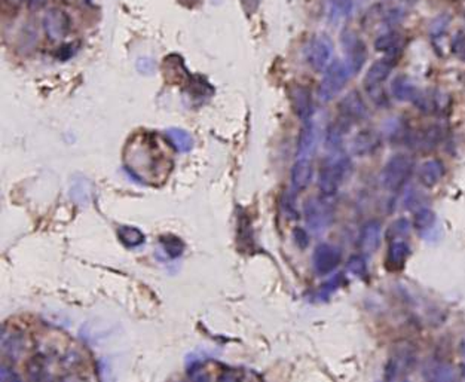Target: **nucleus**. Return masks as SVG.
I'll return each instance as SVG.
<instances>
[{
  "instance_id": "f257e3e1",
  "label": "nucleus",
  "mask_w": 465,
  "mask_h": 382,
  "mask_svg": "<svg viewBox=\"0 0 465 382\" xmlns=\"http://www.w3.org/2000/svg\"><path fill=\"white\" fill-rule=\"evenodd\" d=\"M3 368L15 379H95L91 354L73 337L30 317L12 318L2 333Z\"/></svg>"
},
{
  "instance_id": "f03ea898",
  "label": "nucleus",
  "mask_w": 465,
  "mask_h": 382,
  "mask_svg": "<svg viewBox=\"0 0 465 382\" xmlns=\"http://www.w3.org/2000/svg\"><path fill=\"white\" fill-rule=\"evenodd\" d=\"M123 165L139 182L159 188L173 171L171 141L155 132H139L123 149Z\"/></svg>"
},
{
  "instance_id": "7ed1b4c3",
  "label": "nucleus",
  "mask_w": 465,
  "mask_h": 382,
  "mask_svg": "<svg viewBox=\"0 0 465 382\" xmlns=\"http://www.w3.org/2000/svg\"><path fill=\"white\" fill-rule=\"evenodd\" d=\"M415 161L406 154H397L388 159L381 174L382 186L390 192H398L414 173Z\"/></svg>"
},
{
  "instance_id": "20e7f679",
  "label": "nucleus",
  "mask_w": 465,
  "mask_h": 382,
  "mask_svg": "<svg viewBox=\"0 0 465 382\" xmlns=\"http://www.w3.org/2000/svg\"><path fill=\"white\" fill-rule=\"evenodd\" d=\"M350 73H351L350 67H348V64L342 63V61H333L332 64H329L323 76V81H321L320 85L318 91L320 99L323 102L333 100L346 85L348 79H350Z\"/></svg>"
},
{
  "instance_id": "39448f33",
  "label": "nucleus",
  "mask_w": 465,
  "mask_h": 382,
  "mask_svg": "<svg viewBox=\"0 0 465 382\" xmlns=\"http://www.w3.org/2000/svg\"><path fill=\"white\" fill-rule=\"evenodd\" d=\"M351 163L346 156L333 159L329 161L326 165H323L320 171V189L327 197L336 193L339 186L345 180L346 174L350 173Z\"/></svg>"
},
{
  "instance_id": "423d86ee",
  "label": "nucleus",
  "mask_w": 465,
  "mask_h": 382,
  "mask_svg": "<svg viewBox=\"0 0 465 382\" xmlns=\"http://www.w3.org/2000/svg\"><path fill=\"white\" fill-rule=\"evenodd\" d=\"M415 361H416L415 351L410 348V346H400L388 360L385 378L390 381H398L406 378L410 370L414 369Z\"/></svg>"
},
{
  "instance_id": "0eeeda50",
  "label": "nucleus",
  "mask_w": 465,
  "mask_h": 382,
  "mask_svg": "<svg viewBox=\"0 0 465 382\" xmlns=\"http://www.w3.org/2000/svg\"><path fill=\"white\" fill-rule=\"evenodd\" d=\"M342 42L348 56L346 63L348 67H350L353 73L360 72L366 63V58H368V48H366V43L357 36L354 32L350 30H346L342 34Z\"/></svg>"
},
{
  "instance_id": "6e6552de",
  "label": "nucleus",
  "mask_w": 465,
  "mask_h": 382,
  "mask_svg": "<svg viewBox=\"0 0 465 382\" xmlns=\"http://www.w3.org/2000/svg\"><path fill=\"white\" fill-rule=\"evenodd\" d=\"M396 60H397L396 56H388L385 58L374 61V63L368 69V72H366L364 76L366 90L370 94L378 91V88H381V85L390 77V73L392 72V69H394L397 63Z\"/></svg>"
},
{
  "instance_id": "1a4fd4ad",
  "label": "nucleus",
  "mask_w": 465,
  "mask_h": 382,
  "mask_svg": "<svg viewBox=\"0 0 465 382\" xmlns=\"http://www.w3.org/2000/svg\"><path fill=\"white\" fill-rule=\"evenodd\" d=\"M330 57H332V42L326 36H315L309 40L307 48V61L312 69L317 72L327 69Z\"/></svg>"
},
{
  "instance_id": "9d476101",
  "label": "nucleus",
  "mask_w": 465,
  "mask_h": 382,
  "mask_svg": "<svg viewBox=\"0 0 465 382\" xmlns=\"http://www.w3.org/2000/svg\"><path fill=\"white\" fill-rule=\"evenodd\" d=\"M43 30L48 39L52 42L66 38V34L70 30L69 15L61 10H51L43 16Z\"/></svg>"
},
{
  "instance_id": "9b49d317",
  "label": "nucleus",
  "mask_w": 465,
  "mask_h": 382,
  "mask_svg": "<svg viewBox=\"0 0 465 382\" xmlns=\"http://www.w3.org/2000/svg\"><path fill=\"white\" fill-rule=\"evenodd\" d=\"M339 110H341V119L348 126L361 121L366 117V112H368L361 95L357 91H351L344 97V100L339 104Z\"/></svg>"
},
{
  "instance_id": "f8f14e48",
  "label": "nucleus",
  "mask_w": 465,
  "mask_h": 382,
  "mask_svg": "<svg viewBox=\"0 0 465 382\" xmlns=\"http://www.w3.org/2000/svg\"><path fill=\"white\" fill-rule=\"evenodd\" d=\"M381 134L372 128L361 130L353 140V152L359 156H369L381 147Z\"/></svg>"
},
{
  "instance_id": "ddd939ff",
  "label": "nucleus",
  "mask_w": 465,
  "mask_h": 382,
  "mask_svg": "<svg viewBox=\"0 0 465 382\" xmlns=\"http://www.w3.org/2000/svg\"><path fill=\"white\" fill-rule=\"evenodd\" d=\"M341 252L330 244H321L315 248L314 253V266L320 274L332 272L336 266L341 263Z\"/></svg>"
},
{
  "instance_id": "4468645a",
  "label": "nucleus",
  "mask_w": 465,
  "mask_h": 382,
  "mask_svg": "<svg viewBox=\"0 0 465 382\" xmlns=\"http://www.w3.org/2000/svg\"><path fill=\"white\" fill-rule=\"evenodd\" d=\"M381 222L379 220H369L361 229L360 234V248L366 254H372L379 248L381 244Z\"/></svg>"
},
{
  "instance_id": "2eb2a0df",
  "label": "nucleus",
  "mask_w": 465,
  "mask_h": 382,
  "mask_svg": "<svg viewBox=\"0 0 465 382\" xmlns=\"http://www.w3.org/2000/svg\"><path fill=\"white\" fill-rule=\"evenodd\" d=\"M409 256H410V247L405 239H401V238L392 239L388 247V254H387L388 270L391 271L403 270V266Z\"/></svg>"
},
{
  "instance_id": "dca6fc26",
  "label": "nucleus",
  "mask_w": 465,
  "mask_h": 382,
  "mask_svg": "<svg viewBox=\"0 0 465 382\" xmlns=\"http://www.w3.org/2000/svg\"><path fill=\"white\" fill-rule=\"evenodd\" d=\"M446 170H444V165L439 159H428L425 161L421 168H419V182H421L425 188H434V186L439 183L443 176H444Z\"/></svg>"
},
{
  "instance_id": "f3484780",
  "label": "nucleus",
  "mask_w": 465,
  "mask_h": 382,
  "mask_svg": "<svg viewBox=\"0 0 465 382\" xmlns=\"http://www.w3.org/2000/svg\"><path fill=\"white\" fill-rule=\"evenodd\" d=\"M291 103L298 117L305 122L309 121V117L312 113V99L308 88L302 85L294 86L291 90Z\"/></svg>"
},
{
  "instance_id": "a211bd4d",
  "label": "nucleus",
  "mask_w": 465,
  "mask_h": 382,
  "mask_svg": "<svg viewBox=\"0 0 465 382\" xmlns=\"http://www.w3.org/2000/svg\"><path fill=\"white\" fill-rule=\"evenodd\" d=\"M312 179V164L308 158L298 159L291 171V186L294 191L305 189Z\"/></svg>"
},
{
  "instance_id": "6ab92c4d",
  "label": "nucleus",
  "mask_w": 465,
  "mask_h": 382,
  "mask_svg": "<svg viewBox=\"0 0 465 382\" xmlns=\"http://www.w3.org/2000/svg\"><path fill=\"white\" fill-rule=\"evenodd\" d=\"M391 91H392V95H394L397 100L414 102L419 90L414 85V82L410 81L409 77L398 76V77L394 79V81H392Z\"/></svg>"
},
{
  "instance_id": "aec40b11",
  "label": "nucleus",
  "mask_w": 465,
  "mask_h": 382,
  "mask_svg": "<svg viewBox=\"0 0 465 382\" xmlns=\"http://www.w3.org/2000/svg\"><path fill=\"white\" fill-rule=\"evenodd\" d=\"M374 49L379 52H388V56H396V52L401 49V34L394 30L381 34L374 40Z\"/></svg>"
},
{
  "instance_id": "412c9836",
  "label": "nucleus",
  "mask_w": 465,
  "mask_h": 382,
  "mask_svg": "<svg viewBox=\"0 0 465 382\" xmlns=\"http://www.w3.org/2000/svg\"><path fill=\"white\" fill-rule=\"evenodd\" d=\"M314 143H315V131H314V127H312V123L307 121L305 127H303L300 137H299L298 159L308 158L309 154L312 152V149H314Z\"/></svg>"
},
{
  "instance_id": "4be33fe9",
  "label": "nucleus",
  "mask_w": 465,
  "mask_h": 382,
  "mask_svg": "<svg viewBox=\"0 0 465 382\" xmlns=\"http://www.w3.org/2000/svg\"><path fill=\"white\" fill-rule=\"evenodd\" d=\"M440 139H442V130L439 127H428L415 136V143L419 147L430 149L439 143Z\"/></svg>"
},
{
  "instance_id": "5701e85b",
  "label": "nucleus",
  "mask_w": 465,
  "mask_h": 382,
  "mask_svg": "<svg viewBox=\"0 0 465 382\" xmlns=\"http://www.w3.org/2000/svg\"><path fill=\"white\" fill-rule=\"evenodd\" d=\"M353 6H354L353 0H330L329 3L330 19L335 21L346 19V16H350V14L353 12Z\"/></svg>"
},
{
  "instance_id": "b1692460",
  "label": "nucleus",
  "mask_w": 465,
  "mask_h": 382,
  "mask_svg": "<svg viewBox=\"0 0 465 382\" xmlns=\"http://www.w3.org/2000/svg\"><path fill=\"white\" fill-rule=\"evenodd\" d=\"M436 222L434 211L430 208H421L415 213L414 216V226L416 230H427L430 229Z\"/></svg>"
},
{
  "instance_id": "393cba45",
  "label": "nucleus",
  "mask_w": 465,
  "mask_h": 382,
  "mask_svg": "<svg viewBox=\"0 0 465 382\" xmlns=\"http://www.w3.org/2000/svg\"><path fill=\"white\" fill-rule=\"evenodd\" d=\"M168 140L171 141V145H174L178 150H183V152H186V150H189L192 147V140L184 131H178V130L169 131Z\"/></svg>"
},
{
  "instance_id": "a878e982",
  "label": "nucleus",
  "mask_w": 465,
  "mask_h": 382,
  "mask_svg": "<svg viewBox=\"0 0 465 382\" xmlns=\"http://www.w3.org/2000/svg\"><path fill=\"white\" fill-rule=\"evenodd\" d=\"M451 48L455 56H457L460 60L465 61V34L464 33L460 32L455 34V38L452 39V43H451Z\"/></svg>"
},
{
  "instance_id": "bb28decb",
  "label": "nucleus",
  "mask_w": 465,
  "mask_h": 382,
  "mask_svg": "<svg viewBox=\"0 0 465 382\" xmlns=\"http://www.w3.org/2000/svg\"><path fill=\"white\" fill-rule=\"evenodd\" d=\"M348 268H350V271L353 274L359 275V277H364V275H366V263H364V259L361 256L351 257L350 263H348Z\"/></svg>"
},
{
  "instance_id": "cd10ccee",
  "label": "nucleus",
  "mask_w": 465,
  "mask_h": 382,
  "mask_svg": "<svg viewBox=\"0 0 465 382\" xmlns=\"http://www.w3.org/2000/svg\"><path fill=\"white\" fill-rule=\"evenodd\" d=\"M431 377L430 379H437V381H446V379H452V370L446 366H434L431 370Z\"/></svg>"
},
{
  "instance_id": "c85d7f7f",
  "label": "nucleus",
  "mask_w": 465,
  "mask_h": 382,
  "mask_svg": "<svg viewBox=\"0 0 465 382\" xmlns=\"http://www.w3.org/2000/svg\"><path fill=\"white\" fill-rule=\"evenodd\" d=\"M257 3H259V0H243L244 10H246L248 14H252V12L256 11Z\"/></svg>"
},
{
  "instance_id": "c756f323",
  "label": "nucleus",
  "mask_w": 465,
  "mask_h": 382,
  "mask_svg": "<svg viewBox=\"0 0 465 382\" xmlns=\"http://www.w3.org/2000/svg\"><path fill=\"white\" fill-rule=\"evenodd\" d=\"M45 2H47V0H29V5L33 10H39L40 6L45 5Z\"/></svg>"
},
{
  "instance_id": "7c9ffc66",
  "label": "nucleus",
  "mask_w": 465,
  "mask_h": 382,
  "mask_svg": "<svg viewBox=\"0 0 465 382\" xmlns=\"http://www.w3.org/2000/svg\"><path fill=\"white\" fill-rule=\"evenodd\" d=\"M6 2H9V3H12V5H18V3H21V2H23V0H6Z\"/></svg>"
},
{
  "instance_id": "2f4dec72",
  "label": "nucleus",
  "mask_w": 465,
  "mask_h": 382,
  "mask_svg": "<svg viewBox=\"0 0 465 382\" xmlns=\"http://www.w3.org/2000/svg\"><path fill=\"white\" fill-rule=\"evenodd\" d=\"M86 2H88V3H91V2H93V0H86Z\"/></svg>"
},
{
  "instance_id": "473e14b6",
  "label": "nucleus",
  "mask_w": 465,
  "mask_h": 382,
  "mask_svg": "<svg viewBox=\"0 0 465 382\" xmlns=\"http://www.w3.org/2000/svg\"><path fill=\"white\" fill-rule=\"evenodd\" d=\"M464 19H465V15H464Z\"/></svg>"
}]
</instances>
